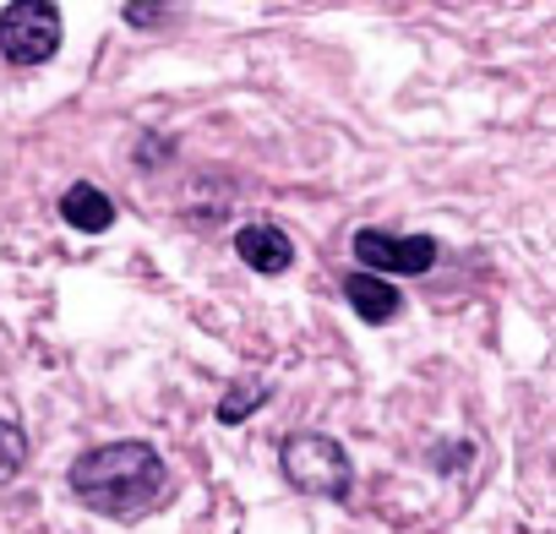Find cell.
I'll return each mask as SVG.
<instances>
[{
    "label": "cell",
    "mask_w": 556,
    "mask_h": 534,
    "mask_svg": "<svg viewBox=\"0 0 556 534\" xmlns=\"http://www.w3.org/2000/svg\"><path fill=\"white\" fill-rule=\"evenodd\" d=\"M23 458H28V436H23V425L0 420V480H12V474L23 469Z\"/></svg>",
    "instance_id": "ba28073f"
},
{
    "label": "cell",
    "mask_w": 556,
    "mask_h": 534,
    "mask_svg": "<svg viewBox=\"0 0 556 534\" xmlns=\"http://www.w3.org/2000/svg\"><path fill=\"white\" fill-rule=\"evenodd\" d=\"M61 218H66L72 229H83V234H104V229L115 224V202H110L99 186L77 180V186H66V196H61Z\"/></svg>",
    "instance_id": "52a82bcc"
},
{
    "label": "cell",
    "mask_w": 556,
    "mask_h": 534,
    "mask_svg": "<svg viewBox=\"0 0 556 534\" xmlns=\"http://www.w3.org/2000/svg\"><path fill=\"white\" fill-rule=\"evenodd\" d=\"M469 458H475V453H469V442H458V447H442V453H437V469H442V474H453V469H458V463H469Z\"/></svg>",
    "instance_id": "30bf717a"
},
{
    "label": "cell",
    "mask_w": 556,
    "mask_h": 534,
    "mask_svg": "<svg viewBox=\"0 0 556 534\" xmlns=\"http://www.w3.org/2000/svg\"><path fill=\"white\" fill-rule=\"evenodd\" d=\"M61 50V7L50 0H17L0 12V55L12 66H45Z\"/></svg>",
    "instance_id": "3957f363"
},
{
    "label": "cell",
    "mask_w": 556,
    "mask_h": 534,
    "mask_svg": "<svg viewBox=\"0 0 556 534\" xmlns=\"http://www.w3.org/2000/svg\"><path fill=\"white\" fill-rule=\"evenodd\" d=\"M256 404H267V387H256V382H251V387H235V393H224L218 420H224V425H240V420H245Z\"/></svg>",
    "instance_id": "9c48e42d"
},
{
    "label": "cell",
    "mask_w": 556,
    "mask_h": 534,
    "mask_svg": "<svg viewBox=\"0 0 556 534\" xmlns=\"http://www.w3.org/2000/svg\"><path fill=\"white\" fill-rule=\"evenodd\" d=\"M126 23L148 28V23H164V12H142V7H126Z\"/></svg>",
    "instance_id": "8fae6325"
},
{
    "label": "cell",
    "mask_w": 556,
    "mask_h": 534,
    "mask_svg": "<svg viewBox=\"0 0 556 534\" xmlns=\"http://www.w3.org/2000/svg\"><path fill=\"white\" fill-rule=\"evenodd\" d=\"M361 256V274H431L437 267V240L431 234H388V229H355V245Z\"/></svg>",
    "instance_id": "277c9868"
},
{
    "label": "cell",
    "mask_w": 556,
    "mask_h": 534,
    "mask_svg": "<svg viewBox=\"0 0 556 534\" xmlns=\"http://www.w3.org/2000/svg\"><path fill=\"white\" fill-rule=\"evenodd\" d=\"M235 251H240V262L251 267V274H267V279L290 274V262H295V240L278 229V224H267V218L245 224V229L235 234Z\"/></svg>",
    "instance_id": "5b68a950"
},
{
    "label": "cell",
    "mask_w": 556,
    "mask_h": 534,
    "mask_svg": "<svg viewBox=\"0 0 556 534\" xmlns=\"http://www.w3.org/2000/svg\"><path fill=\"white\" fill-rule=\"evenodd\" d=\"M72 496L99 518H142L169 496V469L148 442H104L72 463Z\"/></svg>",
    "instance_id": "6da1fadb"
},
{
    "label": "cell",
    "mask_w": 556,
    "mask_h": 534,
    "mask_svg": "<svg viewBox=\"0 0 556 534\" xmlns=\"http://www.w3.org/2000/svg\"><path fill=\"white\" fill-rule=\"evenodd\" d=\"M278 469H285V480H290L295 491H306V496H328V501H344L350 485H355V463H350V453H344L333 436H323V431H301V436H290L285 447H278Z\"/></svg>",
    "instance_id": "7a4b0ae2"
},
{
    "label": "cell",
    "mask_w": 556,
    "mask_h": 534,
    "mask_svg": "<svg viewBox=\"0 0 556 534\" xmlns=\"http://www.w3.org/2000/svg\"><path fill=\"white\" fill-rule=\"evenodd\" d=\"M344 301L355 306L361 322H393L404 312V295L388 279H377V274H350L344 279Z\"/></svg>",
    "instance_id": "8992f818"
}]
</instances>
